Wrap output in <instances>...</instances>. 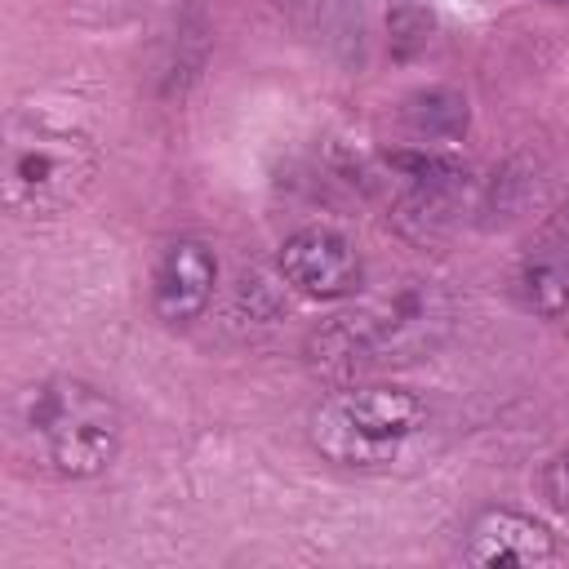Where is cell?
I'll return each mask as SVG.
<instances>
[{"mask_svg": "<svg viewBox=\"0 0 569 569\" xmlns=\"http://www.w3.org/2000/svg\"><path fill=\"white\" fill-rule=\"evenodd\" d=\"M9 431L27 462L58 480L102 476L124 445L120 405L84 378H36L9 400Z\"/></svg>", "mask_w": 569, "mask_h": 569, "instance_id": "1", "label": "cell"}, {"mask_svg": "<svg viewBox=\"0 0 569 569\" xmlns=\"http://www.w3.org/2000/svg\"><path fill=\"white\" fill-rule=\"evenodd\" d=\"M102 156L98 142L49 111H13L4 129V209L13 218H58L67 213L98 178Z\"/></svg>", "mask_w": 569, "mask_h": 569, "instance_id": "2", "label": "cell"}, {"mask_svg": "<svg viewBox=\"0 0 569 569\" xmlns=\"http://www.w3.org/2000/svg\"><path fill=\"white\" fill-rule=\"evenodd\" d=\"M453 302L436 280H405L391 293L325 320L307 351L320 369H360L378 360H409L445 338Z\"/></svg>", "mask_w": 569, "mask_h": 569, "instance_id": "3", "label": "cell"}, {"mask_svg": "<svg viewBox=\"0 0 569 569\" xmlns=\"http://www.w3.org/2000/svg\"><path fill=\"white\" fill-rule=\"evenodd\" d=\"M431 409L409 387L391 382H365L333 391L311 409L307 436L316 453L347 471H387L413 453V445L427 436Z\"/></svg>", "mask_w": 569, "mask_h": 569, "instance_id": "4", "label": "cell"}, {"mask_svg": "<svg viewBox=\"0 0 569 569\" xmlns=\"http://www.w3.org/2000/svg\"><path fill=\"white\" fill-rule=\"evenodd\" d=\"M276 267H280V280L289 289H298L302 298H320V302L351 298L360 289V280H365L360 249L342 231H333V227H302V231H293L280 244Z\"/></svg>", "mask_w": 569, "mask_h": 569, "instance_id": "5", "label": "cell"}, {"mask_svg": "<svg viewBox=\"0 0 569 569\" xmlns=\"http://www.w3.org/2000/svg\"><path fill=\"white\" fill-rule=\"evenodd\" d=\"M218 293V258L204 240L178 236L156 253L151 267V311L164 325H196Z\"/></svg>", "mask_w": 569, "mask_h": 569, "instance_id": "6", "label": "cell"}, {"mask_svg": "<svg viewBox=\"0 0 569 569\" xmlns=\"http://www.w3.org/2000/svg\"><path fill=\"white\" fill-rule=\"evenodd\" d=\"M560 556V542L556 533L525 516V511H511V507H489L471 520L467 529V547H462V560L467 565H520V569H538V565H551Z\"/></svg>", "mask_w": 569, "mask_h": 569, "instance_id": "7", "label": "cell"}, {"mask_svg": "<svg viewBox=\"0 0 569 569\" xmlns=\"http://www.w3.org/2000/svg\"><path fill=\"white\" fill-rule=\"evenodd\" d=\"M511 289H516V298H520L525 311L547 316V320L565 316L569 311V240L556 236V231H547L520 258V267L511 276Z\"/></svg>", "mask_w": 569, "mask_h": 569, "instance_id": "8", "label": "cell"}, {"mask_svg": "<svg viewBox=\"0 0 569 569\" xmlns=\"http://www.w3.org/2000/svg\"><path fill=\"white\" fill-rule=\"evenodd\" d=\"M400 120L409 133L431 138V142H458L471 129V102L462 89L453 84H422L413 93H405L400 102Z\"/></svg>", "mask_w": 569, "mask_h": 569, "instance_id": "9", "label": "cell"}, {"mask_svg": "<svg viewBox=\"0 0 569 569\" xmlns=\"http://www.w3.org/2000/svg\"><path fill=\"white\" fill-rule=\"evenodd\" d=\"M542 196V169L533 156H511L493 169V178L480 191V213L489 227H502L511 218H520L529 204H538Z\"/></svg>", "mask_w": 569, "mask_h": 569, "instance_id": "10", "label": "cell"}, {"mask_svg": "<svg viewBox=\"0 0 569 569\" xmlns=\"http://www.w3.org/2000/svg\"><path fill=\"white\" fill-rule=\"evenodd\" d=\"M387 22V49L396 62H409L418 53H427L431 36H436V4L431 0H387L382 9Z\"/></svg>", "mask_w": 569, "mask_h": 569, "instance_id": "11", "label": "cell"}, {"mask_svg": "<svg viewBox=\"0 0 569 569\" xmlns=\"http://www.w3.org/2000/svg\"><path fill=\"white\" fill-rule=\"evenodd\" d=\"M538 489H542V498H547L556 511H569V445L556 449V453L542 462Z\"/></svg>", "mask_w": 569, "mask_h": 569, "instance_id": "12", "label": "cell"}, {"mask_svg": "<svg viewBox=\"0 0 569 569\" xmlns=\"http://www.w3.org/2000/svg\"><path fill=\"white\" fill-rule=\"evenodd\" d=\"M284 18H293V22H320V18H329V9H333V0H271Z\"/></svg>", "mask_w": 569, "mask_h": 569, "instance_id": "13", "label": "cell"}, {"mask_svg": "<svg viewBox=\"0 0 569 569\" xmlns=\"http://www.w3.org/2000/svg\"><path fill=\"white\" fill-rule=\"evenodd\" d=\"M547 231H556V236H565V240H569V200H565V209L556 213V222H551Z\"/></svg>", "mask_w": 569, "mask_h": 569, "instance_id": "14", "label": "cell"}, {"mask_svg": "<svg viewBox=\"0 0 569 569\" xmlns=\"http://www.w3.org/2000/svg\"><path fill=\"white\" fill-rule=\"evenodd\" d=\"M547 4H569V0H547Z\"/></svg>", "mask_w": 569, "mask_h": 569, "instance_id": "15", "label": "cell"}]
</instances>
